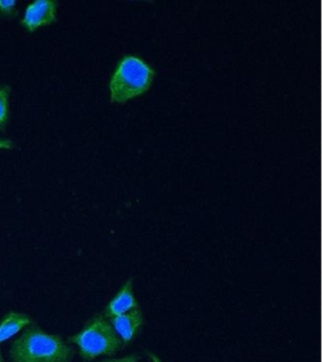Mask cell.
I'll return each mask as SVG.
<instances>
[{
	"mask_svg": "<svg viewBox=\"0 0 322 362\" xmlns=\"http://www.w3.org/2000/svg\"><path fill=\"white\" fill-rule=\"evenodd\" d=\"M0 362H4V356H2V352L0 351Z\"/></svg>",
	"mask_w": 322,
	"mask_h": 362,
	"instance_id": "13",
	"label": "cell"
},
{
	"mask_svg": "<svg viewBox=\"0 0 322 362\" xmlns=\"http://www.w3.org/2000/svg\"><path fill=\"white\" fill-rule=\"evenodd\" d=\"M79 347L81 358L91 361L100 356H114L124 344L111 322L103 315L95 316L83 329L67 339Z\"/></svg>",
	"mask_w": 322,
	"mask_h": 362,
	"instance_id": "3",
	"label": "cell"
},
{
	"mask_svg": "<svg viewBox=\"0 0 322 362\" xmlns=\"http://www.w3.org/2000/svg\"><path fill=\"white\" fill-rule=\"evenodd\" d=\"M11 88L7 84H0V130L4 132L10 115L9 98Z\"/></svg>",
	"mask_w": 322,
	"mask_h": 362,
	"instance_id": "8",
	"label": "cell"
},
{
	"mask_svg": "<svg viewBox=\"0 0 322 362\" xmlns=\"http://www.w3.org/2000/svg\"><path fill=\"white\" fill-rule=\"evenodd\" d=\"M140 356L138 355H131L124 356L120 358H107L100 362H139Z\"/></svg>",
	"mask_w": 322,
	"mask_h": 362,
	"instance_id": "10",
	"label": "cell"
},
{
	"mask_svg": "<svg viewBox=\"0 0 322 362\" xmlns=\"http://www.w3.org/2000/svg\"><path fill=\"white\" fill-rule=\"evenodd\" d=\"M74 348L58 335L33 327L13 342L11 362H72Z\"/></svg>",
	"mask_w": 322,
	"mask_h": 362,
	"instance_id": "1",
	"label": "cell"
},
{
	"mask_svg": "<svg viewBox=\"0 0 322 362\" xmlns=\"http://www.w3.org/2000/svg\"><path fill=\"white\" fill-rule=\"evenodd\" d=\"M146 356H148L149 358H151V361L152 362H162V361H161L159 356H158L156 354L149 352V351H146Z\"/></svg>",
	"mask_w": 322,
	"mask_h": 362,
	"instance_id": "12",
	"label": "cell"
},
{
	"mask_svg": "<svg viewBox=\"0 0 322 362\" xmlns=\"http://www.w3.org/2000/svg\"><path fill=\"white\" fill-rule=\"evenodd\" d=\"M58 3L50 0H38L30 3L25 11L21 24L30 33L38 28L49 25L56 21Z\"/></svg>",
	"mask_w": 322,
	"mask_h": 362,
	"instance_id": "4",
	"label": "cell"
},
{
	"mask_svg": "<svg viewBox=\"0 0 322 362\" xmlns=\"http://www.w3.org/2000/svg\"><path fill=\"white\" fill-rule=\"evenodd\" d=\"M18 2L15 0H0V16L13 17L18 14Z\"/></svg>",
	"mask_w": 322,
	"mask_h": 362,
	"instance_id": "9",
	"label": "cell"
},
{
	"mask_svg": "<svg viewBox=\"0 0 322 362\" xmlns=\"http://www.w3.org/2000/svg\"><path fill=\"white\" fill-rule=\"evenodd\" d=\"M32 322V319L26 314L11 311L0 320V344L12 338L19 331L28 327Z\"/></svg>",
	"mask_w": 322,
	"mask_h": 362,
	"instance_id": "7",
	"label": "cell"
},
{
	"mask_svg": "<svg viewBox=\"0 0 322 362\" xmlns=\"http://www.w3.org/2000/svg\"><path fill=\"white\" fill-rule=\"evenodd\" d=\"M15 144L9 139L0 138V149H13Z\"/></svg>",
	"mask_w": 322,
	"mask_h": 362,
	"instance_id": "11",
	"label": "cell"
},
{
	"mask_svg": "<svg viewBox=\"0 0 322 362\" xmlns=\"http://www.w3.org/2000/svg\"><path fill=\"white\" fill-rule=\"evenodd\" d=\"M137 308H138V302L134 296V280L130 279L124 283L114 298L107 305L104 310V317L113 318V317L129 313Z\"/></svg>",
	"mask_w": 322,
	"mask_h": 362,
	"instance_id": "6",
	"label": "cell"
},
{
	"mask_svg": "<svg viewBox=\"0 0 322 362\" xmlns=\"http://www.w3.org/2000/svg\"><path fill=\"white\" fill-rule=\"evenodd\" d=\"M110 322L120 336L124 346L134 341L144 324L143 311L139 308L110 318Z\"/></svg>",
	"mask_w": 322,
	"mask_h": 362,
	"instance_id": "5",
	"label": "cell"
},
{
	"mask_svg": "<svg viewBox=\"0 0 322 362\" xmlns=\"http://www.w3.org/2000/svg\"><path fill=\"white\" fill-rule=\"evenodd\" d=\"M156 70L143 57L129 53L118 61L110 79L111 101L124 103L151 88Z\"/></svg>",
	"mask_w": 322,
	"mask_h": 362,
	"instance_id": "2",
	"label": "cell"
}]
</instances>
